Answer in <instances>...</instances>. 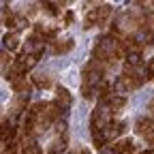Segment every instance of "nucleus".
<instances>
[{"label": "nucleus", "mask_w": 154, "mask_h": 154, "mask_svg": "<svg viewBox=\"0 0 154 154\" xmlns=\"http://www.w3.org/2000/svg\"><path fill=\"white\" fill-rule=\"evenodd\" d=\"M2 45H5L9 51L17 49V47H19V32H9V34H5V38H2Z\"/></svg>", "instance_id": "nucleus-11"}, {"label": "nucleus", "mask_w": 154, "mask_h": 154, "mask_svg": "<svg viewBox=\"0 0 154 154\" xmlns=\"http://www.w3.org/2000/svg\"><path fill=\"white\" fill-rule=\"evenodd\" d=\"M11 66H13V60H11V56H9L5 49H0V73H2V71L7 73Z\"/></svg>", "instance_id": "nucleus-12"}, {"label": "nucleus", "mask_w": 154, "mask_h": 154, "mask_svg": "<svg viewBox=\"0 0 154 154\" xmlns=\"http://www.w3.org/2000/svg\"><path fill=\"white\" fill-rule=\"evenodd\" d=\"M69 143V133L66 131H56V137L47 143V154H62Z\"/></svg>", "instance_id": "nucleus-7"}, {"label": "nucleus", "mask_w": 154, "mask_h": 154, "mask_svg": "<svg viewBox=\"0 0 154 154\" xmlns=\"http://www.w3.org/2000/svg\"><path fill=\"white\" fill-rule=\"evenodd\" d=\"M135 133H137L139 137H143L150 146H154V118H146V116L137 118V122H135Z\"/></svg>", "instance_id": "nucleus-5"}, {"label": "nucleus", "mask_w": 154, "mask_h": 154, "mask_svg": "<svg viewBox=\"0 0 154 154\" xmlns=\"http://www.w3.org/2000/svg\"><path fill=\"white\" fill-rule=\"evenodd\" d=\"M69 154H90V150H86V148H77V150H71Z\"/></svg>", "instance_id": "nucleus-17"}, {"label": "nucleus", "mask_w": 154, "mask_h": 154, "mask_svg": "<svg viewBox=\"0 0 154 154\" xmlns=\"http://www.w3.org/2000/svg\"><path fill=\"white\" fill-rule=\"evenodd\" d=\"M105 73H107V69L101 66L99 62H94V60H90L84 66V71H82V94H84V99L92 101L96 96V90H99L101 82L107 79Z\"/></svg>", "instance_id": "nucleus-2"}, {"label": "nucleus", "mask_w": 154, "mask_h": 154, "mask_svg": "<svg viewBox=\"0 0 154 154\" xmlns=\"http://www.w3.org/2000/svg\"><path fill=\"white\" fill-rule=\"evenodd\" d=\"M54 103H56L58 109H60V113H66V111L71 109L73 96H71V92H69L64 86H58V88H56V99H54Z\"/></svg>", "instance_id": "nucleus-8"}, {"label": "nucleus", "mask_w": 154, "mask_h": 154, "mask_svg": "<svg viewBox=\"0 0 154 154\" xmlns=\"http://www.w3.org/2000/svg\"><path fill=\"white\" fill-rule=\"evenodd\" d=\"M101 154H137V146L133 139H120L101 150Z\"/></svg>", "instance_id": "nucleus-6"}, {"label": "nucleus", "mask_w": 154, "mask_h": 154, "mask_svg": "<svg viewBox=\"0 0 154 154\" xmlns=\"http://www.w3.org/2000/svg\"><path fill=\"white\" fill-rule=\"evenodd\" d=\"M41 7L47 9L49 15H58V13H60V9H58V7H62V5H60V2H43Z\"/></svg>", "instance_id": "nucleus-14"}, {"label": "nucleus", "mask_w": 154, "mask_h": 154, "mask_svg": "<svg viewBox=\"0 0 154 154\" xmlns=\"http://www.w3.org/2000/svg\"><path fill=\"white\" fill-rule=\"evenodd\" d=\"M126 54H128V49H126V43L122 38H118L116 34H103V36H99V41L94 43L92 60L99 62L105 69H109L118 60L126 58Z\"/></svg>", "instance_id": "nucleus-1"}, {"label": "nucleus", "mask_w": 154, "mask_h": 154, "mask_svg": "<svg viewBox=\"0 0 154 154\" xmlns=\"http://www.w3.org/2000/svg\"><path fill=\"white\" fill-rule=\"evenodd\" d=\"M32 86H36V88H49L51 86V79L47 75H34L32 77Z\"/></svg>", "instance_id": "nucleus-13"}, {"label": "nucleus", "mask_w": 154, "mask_h": 154, "mask_svg": "<svg viewBox=\"0 0 154 154\" xmlns=\"http://www.w3.org/2000/svg\"><path fill=\"white\" fill-rule=\"evenodd\" d=\"M73 38L71 36H64V38H56V41H51V51L56 54V56H62V54H66V51H71L73 49Z\"/></svg>", "instance_id": "nucleus-9"}, {"label": "nucleus", "mask_w": 154, "mask_h": 154, "mask_svg": "<svg viewBox=\"0 0 154 154\" xmlns=\"http://www.w3.org/2000/svg\"><path fill=\"white\" fill-rule=\"evenodd\" d=\"M146 82V77L141 75L139 69H131V66H124V71L116 77L113 82V94H120L124 96V92H131V90H137L141 88Z\"/></svg>", "instance_id": "nucleus-3"}, {"label": "nucleus", "mask_w": 154, "mask_h": 154, "mask_svg": "<svg viewBox=\"0 0 154 154\" xmlns=\"http://www.w3.org/2000/svg\"><path fill=\"white\" fill-rule=\"evenodd\" d=\"M73 19H75L73 11H66V15H64V24H66V26H69V24H73Z\"/></svg>", "instance_id": "nucleus-16"}, {"label": "nucleus", "mask_w": 154, "mask_h": 154, "mask_svg": "<svg viewBox=\"0 0 154 154\" xmlns=\"http://www.w3.org/2000/svg\"><path fill=\"white\" fill-rule=\"evenodd\" d=\"M111 13H113V9H111L109 5H101V7L90 9V11L86 13V17H84V28L90 30V28H94V26H105V24L109 22Z\"/></svg>", "instance_id": "nucleus-4"}, {"label": "nucleus", "mask_w": 154, "mask_h": 154, "mask_svg": "<svg viewBox=\"0 0 154 154\" xmlns=\"http://www.w3.org/2000/svg\"><path fill=\"white\" fill-rule=\"evenodd\" d=\"M148 111H150V113H152V116H154V99H152V101H150V103H148Z\"/></svg>", "instance_id": "nucleus-18"}, {"label": "nucleus", "mask_w": 154, "mask_h": 154, "mask_svg": "<svg viewBox=\"0 0 154 154\" xmlns=\"http://www.w3.org/2000/svg\"><path fill=\"white\" fill-rule=\"evenodd\" d=\"M24 154H41L43 152V148L38 146V141H36V137H26L24 139Z\"/></svg>", "instance_id": "nucleus-10"}, {"label": "nucleus", "mask_w": 154, "mask_h": 154, "mask_svg": "<svg viewBox=\"0 0 154 154\" xmlns=\"http://www.w3.org/2000/svg\"><path fill=\"white\" fill-rule=\"evenodd\" d=\"M137 154H154V148L152 150H146V152H137Z\"/></svg>", "instance_id": "nucleus-19"}, {"label": "nucleus", "mask_w": 154, "mask_h": 154, "mask_svg": "<svg viewBox=\"0 0 154 154\" xmlns=\"http://www.w3.org/2000/svg\"><path fill=\"white\" fill-rule=\"evenodd\" d=\"M143 77H146L148 82H154V58L146 64V73H143Z\"/></svg>", "instance_id": "nucleus-15"}]
</instances>
